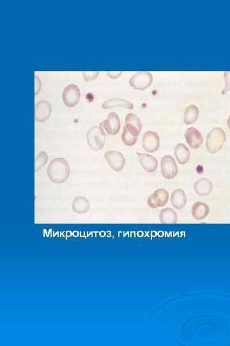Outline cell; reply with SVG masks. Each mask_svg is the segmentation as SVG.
Wrapping results in <instances>:
<instances>
[{
    "label": "cell",
    "instance_id": "cell-1",
    "mask_svg": "<svg viewBox=\"0 0 230 346\" xmlns=\"http://www.w3.org/2000/svg\"><path fill=\"white\" fill-rule=\"evenodd\" d=\"M70 173L69 163L62 158L51 160L47 170L50 181L57 184H61L69 178Z\"/></svg>",
    "mask_w": 230,
    "mask_h": 346
},
{
    "label": "cell",
    "instance_id": "cell-2",
    "mask_svg": "<svg viewBox=\"0 0 230 346\" xmlns=\"http://www.w3.org/2000/svg\"><path fill=\"white\" fill-rule=\"evenodd\" d=\"M227 140V136L222 128L217 127L211 130L206 141V147L208 152H218Z\"/></svg>",
    "mask_w": 230,
    "mask_h": 346
},
{
    "label": "cell",
    "instance_id": "cell-3",
    "mask_svg": "<svg viewBox=\"0 0 230 346\" xmlns=\"http://www.w3.org/2000/svg\"><path fill=\"white\" fill-rule=\"evenodd\" d=\"M87 142L93 150H101L106 143V134L101 126L91 127L86 134Z\"/></svg>",
    "mask_w": 230,
    "mask_h": 346
},
{
    "label": "cell",
    "instance_id": "cell-4",
    "mask_svg": "<svg viewBox=\"0 0 230 346\" xmlns=\"http://www.w3.org/2000/svg\"><path fill=\"white\" fill-rule=\"evenodd\" d=\"M153 76L150 72L140 71L134 74L129 80V85L134 89L144 91L152 85Z\"/></svg>",
    "mask_w": 230,
    "mask_h": 346
},
{
    "label": "cell",
    "instance_id": "cell-5",
    "mask_svg": "<svg viewBox=\"0 0 230 346\" xmlns=\"http://www.w3.org/2000/svg\"><path fill=\"white\" fill-rule=\"evenodd\" d=\"M80 99V90L77 85L70 84L64 89L62 100L68 107H74L78 104Z\"/></svg>",
    "mask_w": 230,
    "mask_h": 346
},
{
    "label": "cell",
    "instance_id": "cell-6",
    "mask_svg": "<svg viewBox=\"0 0 230 346\" xmlns=\"http://www.w3.org/2000/svg\"><path fill=\"white\" fill-rule=\"evenodd\" d=\"M161 173L164 178L172 179L177 175L178 167L172 156H164L161 160Z\"/></svg>",
    "mask_w": 230,
    "mask_h": 346
},
{
    "label": "cell",
    "instance_id": "cell-7",
    "mask_svg": "<svg viewBox=\"0 0 230 346\" xmlns=\"http://www.w3.org/2000/svg\"><path fill=\"white\" fill-rule=\"evenodd\" d=\"M104 158L111 169L115 172H120L124 168V156L118 151H109L104 154Z\"/></svg>",
    "mask_w": 230,
    "mask_h": 346
},
{
    "label": "cell",
    "instance_id": "cell-8",
    "mask_svg": "<svg viewBox=\"0 0 230 346\" xmlns=\"http://www.w3.org/2000/svg\"><path fill=\"white\" fill-rule=\"evenodd\" d=\"M169 200V193L165 189H157L147 200V204L151 208L165 206Z\"/></svg>",
    "mask_w": 230,
    "mask_h": 346
},
{
    "label": "cell",
    "instance_id": "cell-9",
    "mask_svg": "<svg viewBox=\"0 0 230 346\" xmlns=\"http://www.w3.org/2000/svg\"><path fill=\"white\" fill-rule=\"evenodd\" d=\"M143 147L148 153H153L158 150L160 146L159 135L156 132L148 131L143 138Z\"/></svg>",
    "mask_w": 230,
    "mask_h": 346
},
{
    "label": "cell",
    "instance_id": "cell-10",
    "mask_svg": "<svg viewBox=\"0 0 230 346\" xmlns=\"http://www.w3.org/2000/svg\"><path fill=\"white\" fill-rule=\"evenodd\" d=\"M108 134L115 136L118 133L120 129V121L118 115L115 112H111L105 121L101 123Z\"/></svg>",
    "mask_w": 230,
    "mask_h": 346
},
{
    "label": "cell",
    "instance_id": "cell-11",
    "mask_svg": "<svg viewBox=\"0 0 230 346\" xmlns=\"http://www.w3.org/2000/svg\"><path fill=\"white\" fill-rule=\"evenodd\" d=\"M51 114V106L50 102L46 100L38 102L35 104V118L39 123L46 121L50 118Z\"/></svg>",
    "mask_w": 230,
    "mask_h": 346
},
{
    "label": "cell",
    "instance_id": "cell-12",
    "mask_svg": "<svg viewBox=\"0 0 230 346\" xmlns=\"http://www.w3.org/2000/svg\"><path fill=\"white\" fill-rule=\"evenodd\" d=\"M187 144L193 149H198L203 144V138L201 133L195 128L187 130L185 134Z\"/></svg>",
    "mask_w": 230,
    "mask_h": 346
},
{
    "label": "cell",
    "instance_id": "cell-13",
    "mask_svg": "<svg viewBox=\"0 0 230 346\" xmlns=\"http://www.w3.org/2000/svg\"><path fill=\"white\" fill-rule=\"evenodd\" d=\"M125 127L134 136H139L142 129V123L139 117L133 113L128 114L125 117Z\"/></svg>",
    "mask_w": 230,
    "mask_h": 346
},
{
    "label": "cell",
    "instance_id": "cell-14",
    "mask_svg": "<svg viewBox=\"0 0 230 346\" xmlns=\"http://www.w3.org/2000/svg\"><path fill=\"white\" fill-rule=\"evenodd\" d=\"M141 165L147 172L153 173L157 170L158 162L153 156L146 153H137Z\"/></svg>",
    "mask_w": 230,
    "mask_h": 346
},
{
    "label": "cell",
    "instance_id": "cell-15",
    "mask_svg": "<svg viewBox=\"0 0 230 346\" xmlns=\"http://www.w3.org/2000/svg\"><path fill=\"white\" fill-rule=\"evenodd\" d=\"M209 212V206L205 203L197 202L192 207V215L197 220L204 219L208 216Z\"/></svg>",
    "mask_w": 230,
    "mask_h": 346
},
{
    "label": "cell",
    "instance_id": "cell-16",
    "mask_svg": "<svg viewBox=\"0 0 230 346\" xmlns=\"http://www.w3.org/2000/svg\"><path fill=\"white\" fill-rule=\"evenodd\" d=\"M172 206L177 210L184 208L187 203V196L184 190L176 189L172 192L171 196Z\"/></svg>",
    "mask_w": 230,
    "mask_h": 346
},
{
    "label": "cell",
    "instance_id": "cell-17",
    "mask_svg": "<svg viewBox=\"0 0 230 346\" xmlns=\"http://www.w3.org/2000/svg\"><path fill=\"white\" fill-rule=\"evenodd\" d=\"M212 189V183L207 178L198 179L195 184V191L199 196H207L210 194Z\"/></svg>",
    "mask_w": 230,
    "mask_h": 346
},
{
    "label": "cell",
    "instance_id": "cell-18",
    "mask_svg": "<svg viewBox=\"0 0 230 346\" xmlns=\"http://www.w3.org/2000/svg\"><path fill=\"white\" fill-rule=\"evenodd\" d=\"M124 107L129 110H133L134 104L132 103L127 101L121 98H114L109 100L108 101L104 102L102 104V108L104 110L106 109L113 108L115 107Z\"/></svg>",
    "mask_w": 230,
    "mask_h": 346
},
{
    "label": "cell",
    "instance_id": "cell-19",
    "mask_svg": "<svg viewBox=\"0 0 230 346\" xmlns=\"http://www.w3.org/2000/svg\"><path fill=\"white\" fill-rule=\"evenodd\" d=\"M174 155L179 164H185L190 159V151L184 144H178L174 149Z\"/></svg>",
    "mask_w": 230,
    "mask_h": 346
},
{
    "label": "cell",
    "instance_id": "cell-20",
    "mask_svg": "<svg viewBox=\"0 0 230 346\" xmlns=\"http://www.w3.org/2000/svg\"><path fill=\"white\" fill-rule=\"evenodd\" d=\"M89 203L86 198L78 196L72 202V210L77 213H85L89 210Z\"/></svg>",
    "mask_w": 230,
    "mask_h": 346
},
{
    "label": "cell",
    "instance_id": "cell-21",
    "mask_svg": "<svg viewBox=\"0 0 230 346\" xmlns=\"http://www.w3.org/2000/svg\"><path fill=\"white\" fill-rule=\"evenodd\" d=\"M159 219L163 224H175L177 223V214L171 208L163 209L159 213Z\"/></svg>",
    "mask_w": 230,
    "mask_h": 346
},
{
    "label": "cell",
    "instance_id": "cell-22",
    "mask_svg": "<svg viewBox=\"0 0 230 346\" xmlns=\"http://www.w3.org/2000/svg\"><path fill=\"white\" fill-rule=\"evenodd\" d=\"M199 117V109L195 104L187 106L185 111L184 122L186 125H191L197 121Z\"/></svg>",
    "mask_w": 230,
    "mask_h": 346
},
{
    "label": "cell",
    "instance_id": "cell-23",
    "mask_svg": "<svg viewBox=\"0 0 230 346\" xmlns=\"http://www.w3.org/2000/svg\"><path fill=\"white\" fill-rule=\"evenodd\" d=\"M121 140L123 144L127 146H132L135 144L138 140V137L134 136L127 130L125 127L123 128V132L121 134Z\"/></svg>",
    "mask_w": 230,
    "mask_h": 346
},
{
    "label": "cell",
    "instance_id": "cell-24",
    "mask_svg": "<svg viewBox=\"0 0 230 346\" xmlns=\"http://www.w3.org/2000/svg\"><path fill=\"white\" fill-rule=\"evenodd\" d=\"M48 161V154H47L46 152H44V151H41V152L38 153L37 156V157L35 158V172H38V171L43 168V167H44L45 165H46Z\"/></svg>",
    "mask_w": 230,
    "mask_h": 346
},
{
    "label": "cell",
    "instance_id": "cell-25",
    "mask_svg": "<svg viewBox=\"0 0 230 346\" xmlns=\"http://www.w3.org/2000/svg\"><path fill=\"white\" fill-rule=\"evenodd\" d=\"M99 72L97 71H85L83 72V77H84V80L86 82H89V81L94 80L99 75Z\"/></svg>",
    "mask_w": 230,
    "mask_h": 346
},
{
    "label": "cell",
    "instance_id": "cell-26",
    "mask_svg": "<svg viewBox=\"0 0 230 346\" xmlns=\"http://www.w3.org/2000/svg\"><path fill=\"white\" fill-rule=\"evenodd\" d=\"M121 73L122 72L121 71H109L107 72L108 76L112 79L118 78L121 76Z\"/></svg>",
    "mask_w": 230,
    "mask_h": 346
},
{
    "label": "cell",
    "instance_id": "cell-27",
    "mask_svg": "<svg viewBox=\"0 0 230 346\" xmlns=\"http://www.w3.org/2000/svg\"><path fill=\"white\" fill-rule=\"evenodd\" d=\"M40 88H41V83L40 82L38 76H35V95L39 93Z\"/></svg>",
    "mask_w": 230,
    "mask_h": 346
},
{
    "label": "cell",
    "instance_id": "cell-28",
    "mask_svg": "<svg viewBox=\"0 0 230 346\" xmlns=\"http://www.w3.org/2000/svg\"><path fill=\"white\" fill-rule=\"evenodd\" d=\"M229 129L230 130V115L229 120Z\"/></svg>",
    "mask_w": 230,
    "mask_h": 346
}]
</instances>
